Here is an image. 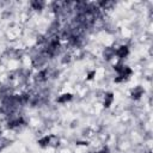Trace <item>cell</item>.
<instances>
[{
    "label": "cell",
    "instance_id": "obj_1",
    "mask_svg": "<svg viewBox=\"0 0 153 153\" xmlns=\"http://www.w3.org/2000/svg\"><path fill=\"white\" fill-rule=\"evenodd\" d=\"M115 54H116L118 57H121V59L126 57V56L128 55V47H127V45H121V47L115 51Z\"/></svg>",
    "mask_w": 153,
    "mask_h": 153
},
{
    "label": "cell",
    "instance_id": "obj_2",
    "mask_svg": "<svg viewBox=\"0 0 153 153\" xmlns=\"http://www.w3.org/2000/svg\"><path fill=\"white\" fill-rule=\"evenodd\" d=\"M142 93H143V88L139 86V87H136L135 90H133V92H131V97L135 98V99H137V98H140V97L142 96Z\"/></svg>",
    "mask_w": 153,
    "mask_h": 153
},
{
    "label": "cell",
    "instance_id": "obj_3",
    "mask_svg": "<svg viewBox=\"0 0 153 153\" xmlns=\"http://www.w3.org/2000/svg\"><path fill=\"white\" fill-rule=\"evenodd\" d=\"M112 100H114V94H112L111 92H110V93H108V94H105V99H104V106H105V108H109V106L111 105Z\"/></svg>",
    "mask_w": 153,
    "mask_h": 153
},
{
    "label": "cell",
    "instance_id": "obj_4",
    "mask_svg": "<svg viewBox=\"0 0 153 153\" xmlns=\"http://www.w3.org/2000/svg\"><path fill=\"white\" fill-rule=\"evenodd\" d=\"M71 99H72V94H71V93H65V94H62V96L59 97L57 102H59V103H67V102H69Z\"/></svg>",
    "mask_w": 153,
    "mask_h": 153
},
{
    "label": "cell",
    "instance_id": "obj_5",
    "mask_svg": "<svg viewBox=\"0 0 153 153\" xmlns=\"http://www.w3.org/2000/svg\"><path fill=\"white\" fill-rule=\"evenodd\" d=\"M49 140H50V136H44L43 139H41V140H38V143L41 145V146H47L48 143H49Z\"/></svg>",
    "mask_w": 153,
    "mask_h": 153
},
{
    "label": "cell",
    "instance_id": "obj_6",
    "mask_svg": "<svg viewBox=\"0 0 153 153\" xmlns=\"http://www.w3.org/2000/svg\"><path fill=\"white\" fill-rule=\"evenodd\" d=\"M114 54H115V50H114V49H108V51H105V53H104V55H105V56H108L106 59H110Z\"/></svg>",
    "mask_w": 153,
    "mask_h": 153
},
{
    "label": "cell",
    "instance_id": "obj_7",
    "mask_svg": "<svg viewBox=\"0 0 153 153\" xmlns=\"http://www.w3.org/2000/svg\"><path fill=\"white\" fill-rule=\"evenodd\" d=\"M32 6H33L36 10H39V8L42 7V4H39V2H32Z\"/></svg>",
    "mask_w": 153,
    "mask_h": 153
},
{
    "label": "cell",
    "instance_id": "obj_8",
    "mask_svg": "<svg viewBox=\"0 0 153 153\" xmlns=\"http://www.w3.org/2000/svg\"><path fill=\"white\" fill-rule=\"evenodd\" d=\"M94 74H96V72H94V71H93V72H91V73H88V75H87V79H92Z\"/></svg>",
    "mask_w": 153,
    "mask_h": 153
},
{
    "label": "cell",
    "instance_id": "obj_9",
    "mask_svg": "<svg viewBox=\"0 0 153 153\" xmlns=\"http://www.w3.org/2000/svg\"><path fill=\"white\" fill-rule=\"evenodd\" d=\"M109 151H108V148H105V149H103V151H100L99 153H108Z\"/></svg>",
    "mask_w": 153,
    "mask_h": 153
}]
</instances>
